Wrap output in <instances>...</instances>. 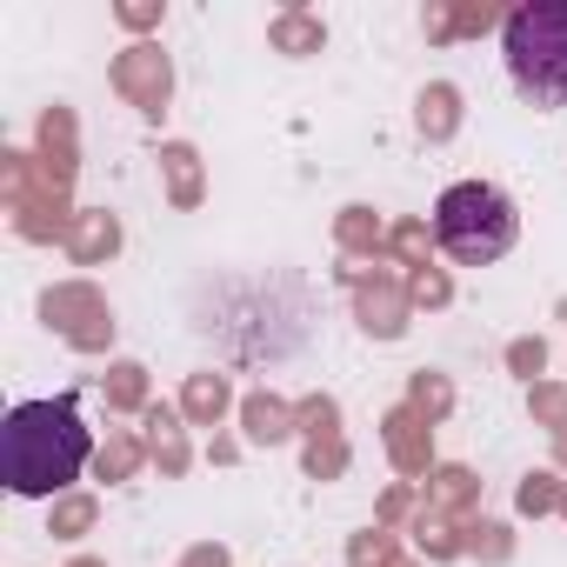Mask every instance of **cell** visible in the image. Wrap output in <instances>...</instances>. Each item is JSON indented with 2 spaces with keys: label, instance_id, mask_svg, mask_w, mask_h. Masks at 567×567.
<instances>
[{
  "label": "cell",
  "instance_id": "6da1fadb",
  "mask_svg": "<svg viewBox=\"0 0 567 567\" xmlns=\"http://www.w3.org/2000/svg\"><path fill=\"white\" fill-rule=\"evenodd\" d=\"M87 454H94V434H87L74 394L21 401L8 421H0V481L14 494H28V501L61 494L68 481H81Z\"/></svg>",
  "mask_w": 567,
  "mask_h": 567
},
{
  "label": "cell",
  "instance_id": "7a4b0ae2",
  "mask_svg": "<svg viewBox=\"0 0 567 567\" xmlns=\"http://www.w3.org/2000/svg\"><path fill=\"white\" fill-rule=\"evenodd\" d=\"M501 61L534 107H567V0H527L501 28Z\"/></svg>",
  "mask_w": 567,
  "mask_h": 567
},
{
  "label": "cell",
  "instance_id": "3957f363",
  "mask_svg": "<svg viewBox=\"0 0 567 567\" xmlns=\"http://www.w3.org/2000/svg\"><path fill=\"white\" fill-rule=\"evenodd\" d=\"M520 234V207L507 187L494 181H454L441 200H434V240L461 260V267H487L514 247Z\"/></svg>",
  "mask_w": 567,
  "mask_h": 567
}]
</instances>
